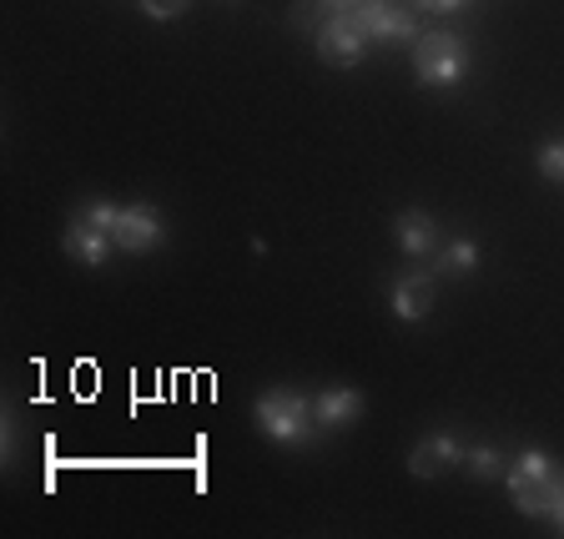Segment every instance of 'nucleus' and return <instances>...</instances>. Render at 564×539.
<instances>
[{
    "label": "nucleus",
    "instance_id": "obj_16",
    "mask_svg": "<svg viewBox=\"0 0 564 539\" xmlns=\"http://www.w3.org/2000/svg\"><path fill=\"white\" fill-rule=\"evenodd\" d=\"M137 6H141L147 15H152V21H176V15L187 11L192 0H137Z\"/></svg>",
    "mask_w": 564,
    "mask_h": 539
},
{
    "label": "nucleus",
    "instance_id": "obj_3",
    "mask_svg": "<svg viewBox=\"0 0 564 539\" xmlns=\"http://www.w3.org/2000/svg\"><path fill=\"white\" fill-rule=\"evenodd\" d=\"M413 71L423 86H458L469 76V41L454 31H429L413 41Z\"/></svg>",
    "mask_w": 564,
    "mask_h": 539
},
{
    "label": "nucleus",
    "instance_id": "obj_7",
    "mask_svg": "<svg viewBox=\"0 0 564 539\" xmlns=\"http://www.w3.org/2000/svg\"><path fill=\"white\" fill-rule=\"evenodd\" d=\"M454 464H464V444H458L454 434H429V439H419L409 454V474H419V479H438V474H448Z\"/></svg>",
    "mask_w": 564,
    "mask_h": 539
},
{
    "label": "nucleus",
    "instance_id": "obj_12",
    "mask_svg": "<svg viewBox=\"0 0 564 539\" xmlns=\"http://www.w3.org/2000/svg\"><path fill=\"white\" fill-rule=\"evenodd\" d=\"M479 268V242L474 237H448L438 247V272H474Z\"/></svg>",
    "mask_w": 564,
    "mask_h": 539
},
{
    "label": "nucleus",
    "instance_id": "obj_6",
    "mask_svg": "<svg viewBox=\"0 0 564 539\" xmlns=\"http://www.w3.org/2000/svg\"><path fill=\"white\" fill-rule=\"evenodd\" d=\"M111 242H117L121 252H152V247L162 242V212H156L152 202H131V207H121Z\"/></svg>",
    "mask_w": 564,
    "mask_h": 539
},
{
    "label": "nucleus",
    "instance_id": "obj_13",
    "mask_svg": "<svg viewBox=\"0 0 564 539\" xmlns=\"http://www.w3.org/2000/svg\"><path fill=\"white\" fill-rule=\"evenodd\" d=\"M76 217H82V223H91L96 233H117V217H121V207H117V202H106V197H91L82 212H76Z\"/></svg>",
    "mask_w": 564,
    "mask_h": 539
},
{
    "label": "nucleus",
    "instance_id": "obj_2",
    "mask_svg": "<svg viewBox=\"0 0 564 539\" xmlns=\"http://www.w3.org/2000/svg\"><path fill=\"white\" fill-rule=\"evenodd\" d=\"M509 499H514L519 515H550L554 499H560L564 489V474L560 464H554L550 454H540V449H524V454L509 464Z\"/></svg>",
    "mask_w": 564,
    "mask_h": 539
},
{
    "label": "nucleus",
    "instance_id": "obj_15",
    "mask_svg": "<svg viewBox=\"0 0 564 539\" xmlns=\"http://www.w3.org/2000/svg\"><path fill=\"white\" fill-rule=\"evenodd\" d=\"M540 172H544V182H560L564 187V141H544L540 147Z\"/></svg>",
    "mask_w": 564,
    "mask_h": 539
},
{
    "label": "nucleus",
    "instance_id": "obj_5",
    "mask_svg": "<svg viewBox=\"0 0 564 539\" xmlns=\"http://www.w3.org/2000/svg\"><path fill=\"white\" fill-rule=\"evenodd\" d=\"M352 21L364 25L368 41H383V46H403V41H419V25L403 6L393 0H358L352 6Z\"/></svg>",
    "mask_w": 564,
    "mask_h": 539
},
{
    "label": "nucleus",
    "instance_id": "obj_4",
    "mask_svg": "<svg viewBox=\"0 0 564 539\" xmlns=\"http://www.w3.org/2000/svg\"><path fill=\"white\" fill-rule=\"evenodd\" d=\"M364 51H368V35L364 25L352 21V11H338L317 25V61L323 66H358Z\"/></svg>",
    "mask_w": 564,
    "mask_h": 539
},
{
    "label": "nucleus",
    "instance_id": "obj_19",
    "mask_svg": "<svg viewBox=\"0 0 564 539\" xmlns=\"http://www.w3.org/2000/svg\"><path fill=\"white\" fill-rule=\"evenodd\" d=\"M550 519H554V525H560V529H564V489H560V499H554V509H550Z\"/></svg>",
    "mask_w": 564,
    "mask_h": 539
},
{
    "label": "nucleus",
    "instance_id": "obj_8",
    "mask_svg": "<svg viewBox=\"0 0 564 539\" xmlns=\"http://www.w3.org/2000/svg\"><path fill=\"white\" fill-rule=\"evenodd\" d=\"M393 313L403 323H419V317L434 313V278L429 272H399L393 278Z\"/></svg>",
    "mask_w": 564,
    "mask_h": 539
},
{
    "label": "nucleus",
    "instance_id": "obj_18",
    "mask_svg": "<svg viewBox=\"0 0 564 539\" xmlns=\"http://www.w3.org/2000/svg\"><path fill=\"white\" fill-rule=\"evenodd\" d=\"M313 6H323V11H333V15H338V11H352L358 0H313Z\"/></svg>",
    "mask_w": 564,
    "mask_h": 539
},
{
    "label": "nucleus",
    "instance_id": "obj_17",
    "mask_svg": "<svg viewBox=\"0 0 564 539\" xmlns=\"http://www.w3.org/2000/svg\"><path fill=\"white\" fill-rule=\"evenodd\" d=\"M423 11H438V15H448V11H464L469 0H419Z\"/></svg>",
    "mask_w": 564,
    "mask_h": 539
},
{
    "label": "nucleus",
    "instance_id": "obj_14",
    "mask_svg": "<svg viewBox=\"0 0 564 539\" xmlns=\"http://www.w3.org/2000/svg\"><path fill=\"white\" fill-rule=\"evenodd\" d=\"M464 464H469V474L489 479V474L499 470V449H494V444H474V449H464Z\"/></svg>",
    "mask_w": 564,
    "mask_h": 539
},
{
    "label": "nucleus",
    "instance_id": "obj_9",
    "mask_svg": "<svg viewBox=\"0 0 564 539\" xmlns=\"http://www.w3.org/2000/svg\"><path fill=\"white\" fill-rule=\"evenodd\" d=\"M61 247H66V258L70 262H82V268H101L106 252H111V233H96L91 223H82V217H70L66 237H61Z\"/></svg>",
    "mask_w": 564,
    "mask_h": 539
},
{
    "label": "nucleus",
    "instance_id": "obj_11",
    "mask_svg": "<svg viewBox=\"0 0 564 539\" xmlns=\"http://www.w3.org/2000/svg\"><path fill=\"white\" fill-rule=\"evenodd\" d=\"M393 233H399V247L409 258H429V252H438V242H444V237H438V223L429 212H399Z\"/></svg>",
    "mask_w": 564,
    "mask_h": 539
},
{
    "label": "nucleus",
    "instance_id": "obj_10",
    "mask_svg": "<svg viewBox=\"0 0 564 539\" xmlns=\"http://www.w3.org/2000/svg\"><path fill=\"white\" fill-rule=\"evenodd\" d=\"M358 413H364V394L358 388H328V394L313 399L317 429H348V423H358Z\"/></svg>",
    "mask_w": 564,
    "mask_h": 539
},
{
    "label": "nucleus",
    "instance_id": "obj_1",
    "mask_svg": "<svg viewBox=\"0 0 564 539\" xmlns=\"http://www.w3.org/2000/svg\"><path fill=\"white\" fill-rule=\"evenodd\" d=\"M258 429L272 439V444H288V449H307L317 434V419H313V399L297 394V388H268L258 399Z\"/></svg>",
    "mask_w": 564,
    "mask_h": 539
}]
</instances>
